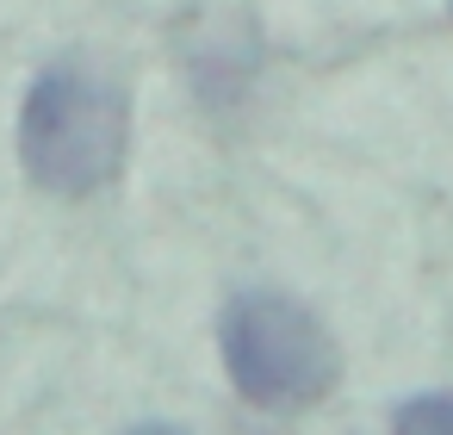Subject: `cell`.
Listing matches in <instances>:
<instances>
[{
    "mask_svg": "<svg viewBox=\"0 0 453 435\" xmlns=\"http://www.w3.org/2000/svg\"><path fill=\"white\" fill-rule=\"evenodd\" d=\"M397 429H453V398H410L391 410Z\"/></svg>",
    "mask_w": 453,
    "mask_h": 435,
    "instance_id": "3",
    "label": "cell"
},
{
    "mask_svg": "<svg viewBox=\"0 0 453 435\" xmlns=\"http://www.w3.org/2000/svg\"><path fill=\"white\" fill-rule=\"evenodd\" d=\"M125 144H131V106L119 82L81 63H57L32 82L19 113V156L38 187L94 193L119 175Z\"/></svg>",
    "mask_w": 453,
    "mask_h": 435,
    "instance_id": "1",
    "label": "cell"
},
{
    "mask_svg": "<svg viewBox=\"0 0 453 435\" xmlns=\"http://www.w3.org/2000/svg\"><path fill=\"white\" fill-rule=\"evenodd\" d=\"M224 367L261 410H304L335 385L329 330L286 292H242L224 311Z\"/></svg>",
    "mask_w": 453,
    "mask_h": 435,
    "instance_id": "2",
    "label": "cell"
}]
</instances>
